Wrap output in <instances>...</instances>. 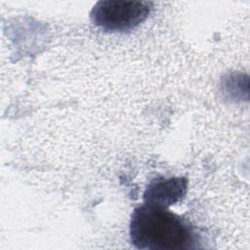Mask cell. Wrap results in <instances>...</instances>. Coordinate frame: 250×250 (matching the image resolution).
<instances>
[{"instance_id": "1", "label": "cell", "mask_w": 250, "mask_h": 250, "mask_svg": "<svg viewBox=\"0 0 250 250\" xmlns=\"http://www.w3.org/2000/svg\"><path fill=\"white\" fill-rule=\"evenodd\" d=\"M130 239L142 250H188L199 243L198 234L187 220L166 207L148 203L134 210Z\"/></svg>"}, {"instance_id": "2", "label": "cell", "mask_w": 250, "mask_h": 250, "mask_svg": "<svg viewBox=\"0 0 250 250\" xmlns=\"http://www.w3.org/2000/svg\"><path fill=\"white\" fill-rule=\"evenodd\" d=\"M152 3L135 0H104L91 10L93 23L106 32L130 31L142 23L150 13Z\"/></svg>"}, {"instance_id": "3", "label": "cell", "mask_w": 250, "mask_h": 250, "mask_svg": "<svg viewBox=\"0 0 250 250\" xmlns=\"http://www.w3.org/2000/svg\"><path fill=\"white\" fill-rule=\"evenodd\" d=\"M188 182L185 178H157L146 188L145 203L167 207L180 201L186 194Z\"/></svg>"}]
</instances>
